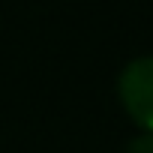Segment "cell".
I'll use <instances>...</instances> for the list:
<instances>
[{
    "mask_svg": "<svg viewBox=\"0 0 153 153\" xmlns=\"http://www.w3.org/2000/svg\"><path fill=\"white\" fill-rule=\"evenodd\" d=\"M117 99L138 132L153 135V54H138L117 75Z\"/></svg>",
    "mask_w": 153,
    "mask_h": 153,
    "instance_id": "obj_1",
    "label": "cell"
},
{
    "mask_svg": "<svg viewBox=\"0 0 153 153\" xmlns=\"http://www.w3.org/2000/svg\"><path fill=\"white\" fill-rule=\"evenodd\" d=\"M123 153H153V135H150V132H135V135L126 141Z\"/></svg>",
    "mask_w": 153,
    "mask_h": 153,
    "instance_id": "obj_2",
    "label": "cell"
}]
</instances>
